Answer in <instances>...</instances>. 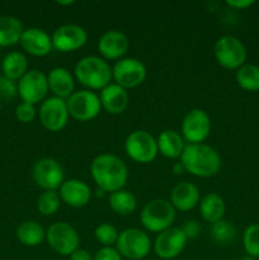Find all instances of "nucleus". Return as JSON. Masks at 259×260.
<instances>
[{
	"instance_id": "1",
	"label": "nucleus",
	"mask_w": 259,
	"mask_h": 260,
	"mask_svg": "<svg viewBox=\"0 0 259 260\" xmlns=\"http://www.w3.org/2000/svg\"><path fill=\"white\" fill-rule=\"evenodd\" d=\"M91 178L102 192L113 193L123 189L128 180V169L122 159L113 154H101L90 165Z\"/></svg>"
},
{
	"instance_id": "2",
	"label": "nucleus",
	"mask_w": 259,
	"mask_h": 260,
	"mask_svg": "<svg viewBox=\"0 0 259 260\" xmlns=\"http://www.w3.org/2000/svg\"><path fill=\"white\" fill-rule=\"evenodd\" d=\"M185 172L198 178H210L221 169V157L213 147L205 144H187L180 156Z\"/></svg>"
},
{
	"instance_id": "3",
	"label": "nucleus",
	"mask_w": 259,
	"mask_h": 260,
	"mask_svg": "<svg viewBox=\"0 0 259 260\" xmlns=\"http://www.w3.org/2000/svg\"><path fill=\"white\" fill-rule=\"evenodd\" d=\"M75 78L88 89L99 90L111 84L112 68L104 58L98 56H86L75 65Z\"/></svg>"
},
{
	"instance_id": "4",
	"label": "nucleus",
	"mask_w": 259,
	"mask_h": 260,
	"mask_svg": "<svg viewBox=\"0 0 259 260\" xmlns=\"http://www.w3.org/2000/svg\"><path fill=\"white\" fill-rule=\"evenodd\" d=\"M175 215V208L173 207L170 201L156 198L149 201L144 206L140 215V221L147 231L160 234L173 228Z\"/></svg>"
},
{
	"instance_id": "5",
	"label": "nucleus",
	"mask_w": 259,
	"mask_h": 260,
	"mask_svg": "<svg viewBox=\"0 0 259 260\" xmlns=\"http://www.w3.org/2000/svg\"><path fill=\"white\" fill-rule=\"evenodd\" d=\"M152 248L150 236L140 229L131 228L121 231L116 249L122 258L128 260H141L146 258Z\"/></svg>"
},
{
	"instance_id": "6",
	"label": "nucleus",
	"mask_w": 259,
	"mask_h": 260,
	"mask_svg": "<svg viewBox=\"0 0 259 260\" xmlns=\"http://www.w3.org/2000/svg\"><path fill=\"white\" fill-rule=\"evenodd\" d=\"M46 241L55 253L62 256H70L79 249L80 238L70 223L58 221L52 223L46 231Z\"/></svg>"
},
{
	"instance_id": "7",
	"label": "nucleus",
	"mask_w": 259,
	"mask_h": 260,
	"mask_svg": "<svg viewBox=\"0 0 259 260\" xmlns=\"http://www.w3.org/2000/svg\"><path fill=\"white\" fill-rule=\"evenodd\" d=\"M215 57L218 65L228 70H238L246 61V48L235 36H222L215 43Z\"/></svg>"
},
{
	"instance_id": "8",
	"label": "nucleus",
	"mask_w": 259,
	"mask_h": 260,
	"mask_svg": "<svg viewBox=\"0 0 259 260\" xmlns=\"http://www.w3.org/2000/svg\"><path fill=\"white\" fill-rule=\"evenodd\" d=\"M124 150L130 159L140 164H149L156 159V139L144 129H137L130 134L124 141Z\"/></svg>"
},
{
	"instance_id": "9",
	"label": "nucleus",
	"mask_w": 259,
	"mask_h": 260,
	"mask_svg": "<svg viewBox=\"0 0 259 260\" xmlns=\"http://www.w3.org/2000/svg\"><path fill=\"white\" fill-rule=\"evenodd\" d=\"M112 79H114L117 85L126 90L137 88L146 79V68L139 58H121L112 68Z\"/></svg>"
},
{
	"instance_id": "10",
	"label": "nucleus",
	"mask_w": 259,
	"mask_h": 260,
	"mask_svg": "<svg viewBox=\"0 0 259 260\" xmlns=\"http://www.w3.org/2000/svg\"><path fill=\"white\" fill-rule=\"evenodd\" d=\"M69 114L78 121L86 122L94 119L102 111L99 96L94 91L79 90L74 91L66 101Z\"/></svg>"
},
{
	"instance_id": "11",
	"label": "nucleus",
	"mask_w": 259,
	"mask_h": 260,
	"mask_svg": "<svg viewBox=\"0 0 259 260\" xmlns=\"http://www.w3.org/2000/svg\"><path fill=\"white\" fill-rule=\"evenodd\" d=\"M40 121L46 129L58 132L68 124L69 109L65 99L50 96L42 102L40 108Z\"/></svg>"
},
{
	"instance_id": "12",
	"label": "nucleus",
	"mask_w": 259,
	"mask_h": 260,
	"mask_svg": "<svg viewBox=\"0 0 259 260\" xmlns=\"http://www.w3.org/2000/svg\"><path fill=\"white\" fill-rule=\"evenodd\" d=\"M47 75L40 70L27 71L18 81V94L24 103L37 104L43 102L48 93Z\"/></svg>"
},
{
	"instance_id": "13",
	"label": "nucleus",
	"mask_w": 259,
	"mask_h": 260,
	"mask_svg": "<svg viewBox=\"0 0 259 260\" xmlns=\"http://www.w3.org/2000/svg\"><path fill=\"white\" fill-rule=\"evenodd\" d=\"M211 132V118L202 109H192L182 122V136L188 144H203Z\"/></svg>"
},
{
	"instance_id": "14",
	"label": "nucleus",
	"mask_w": 259,
	"mask_h": 260,
	"mask_svg": "<svg viewBox=\"0 0 259 260\" xmlns=\"http://www.w3.org/2000/svg\"><path fill=\"white\" fill-rule=\"evenodd\" d=\"M32 178L43 190L60 189L63 180V169L60 162L51 157H42L35 164Z\"/></svg>"
},
{
	"instance_id": "15",
	"label": "nucleus",
	"mask_w": 259,
	"mask_h": 260,
	"mask_svg": "<svg viewBox=\"0 0 259 260\" xmlns=\"http://www.w3.org/2000/svg\"><path fill=\"white\" fill-rule=\"evenodd\" d=\"M188 239L179 228H170L157 234L152 248L160 259L170 260L179 256L187 245Z\"/></svg>"
},
{
	"instance_id": "16",
	"label": "nucleus",
	"mask_w": 259,
	"mask_h": 260,
	"mask_svg": "<svg viewBox=\"0 0 259 260\" xmlns=\"http://www.w3.org/2000/svg\"><path fill=\"white\" fill-rule=\"evenodd\" d=\"M51 38L53 48L60 52H73L85 45L88 33L78 24H63L56 28Z\"/></svg>"
},
{
	"instance_id": "17",
	"label": "nucleus",
	"mask_w": 259,
	"mask_h": 260,
	"mask_svg": "<svg viewBox=\"0 0 259 260\" xmlns=\"http://www.w3.org/2000/svg\"><path fill=\"white\" fill-rule=\"evenodd\" d=\"M128 47V38L121 30H107L98 41V51L106 60H121Z\"/></svg>"
},
{
	"instance_id": "18",
	"label": "nucleus",
	"mask_w": 259,
	"mask_h": 260,
	"mask_svg": "<svg viewBox=\"0 0 259 260\" xmlns=\"http://www.w3.org/2000/svg\"><path fill=\"white\" fill-rule=\"evenodd\" d=\"M20 46L25 52L37 57L48 55L53 48L51 36L46 30L35 27L23 30Z\"/></svg>"
},
{
	"instance_id": "19",
	"label": "nucleus",
	"mask_w": 259,
	"mask_h": 260,
	"mask_svg": "<svg viewBox=\"0 0 259 260\" xmlns=\"http://www.w3.org/2000/svg\"><path fill=\"white\" fill-rule=\"evenodd\" d=\"M61 201L74 208L84 207L89 203L91 198V190L86 183L79 179H69L62 183L60 187Z\"/></svg>"
},
{
	"instance_id": "20",
	"label": "nucleus",
	"mask_w": 259,
	"mask_h": 260,
	"mask_svg": "<svg viewBox=\"0 0 259 260\" xmlns=\"http://www.w3.org/2000/svg\"><path fill=\"white\" fill-rule=\"evenodd\" d=\"M200 190L193 183L183 182L175 185L170 192V203L175 211H187L193 210L197 205H200Z\"/></svg>"
},
{
	"instance_id": "21",
	"label": "nucleus",
	"mask_w": 259,
	"mask_h": 260,
	"mask_svg": "<svg viewBox=\"0 0 259 260\" xmlns=\"http://www.w3.org/2000/svg\"><path fill=\"white\" fill-rule=\"evenodd\" d=\"M102 108L111 114H121L127 109L130 103V96L126 89L114 84H109L101 91Z\"/></svg>"
},
{
	"instance_id": "22",
	"label": "nucleus",
	"mask_w": 259,
	"mask_h": 260,
	"mask_svg": "<svg viewBox=\"0 0 259 260\" xmlns=\"http://www.w3.org/2000/svg\"><path fill=\"white\" fill-rule=\"evenodd\" d=\"M48 89L53 93V96L61 99L70 98L75 89V81L73 75L65 68H55L47 75Z\"/></svg>"
},
{
	"instance_id": "23",
	"label": "nucleus",
	"mask_w": 259,
	"mask_h": 260,
	"mask_svg": "<svg viewBox=\"0 0 259 260\" xmlns=\"http://www.w3.org/2000/svg\"><path fill=\"white\" fill-rule=\"evenodd\" d=\"M157 151L163 156L168 159H180L183 154V150L185 147V142L183 136L178 134L174 129H165L160 132V135L156 139Z\"/></svg>"
},
{
	"instance_id": "24",
	"label": "nucleus",
	"mask_w": 259,
	"mask_h": 260,
	"mask_svg": "<svg viewBox=\"0 0 259 260\" xmlns=\"http://www.w3.org/2000/svg\"><path fill=\"white\" fill-rule=\"evenodd\" d=\"M225 210V201L217 193H208L200 202L201 216H202L203 220L210 223H215L222 220Z\"/></svg>"
},
{
	"instance_id": "25",
	"label": "nucleus",
	"mask_w": 259,
	"mask_h": 260,
	"mask_svg": "<svg viewBox=\"0 0 259 260\" xmlns=\"http://www.w3.org/2000/svg\"><path fill=\"white\" fill-rule=\"evenodd\" d=\"M23 30L19 19L10 15L0 17V47H8L20 42Z\"/></svg>"
},
{
	"instance_id": "26",
	"label": "nucleus",
	"mask_w": 259,
	"mask_h": 260,
	"mask_svg": "<svg viewBox=\"0 0 259 260\" xmlns=\"http://www.w3.org/2000/svg\"><path fill=\"white\" fill-rule=\"evenodd\" d=\"M3 74L10 80H20L28 71V60L22 52L8 53L3 60Z\"/></svg>"
},
{
	"instance_id": "27",
	"label": "nucleus",
	"mask_w": 259,
	"mask_h": 260,
	"mask_svg": "<svg viewBox=\"0 0 259 260\" xmlns=\"http://www.w3.org/2000/svg\"><path fill=\"white\" fill-rule=\"evenodd\" d=\"M17 239L25 246H38L46 239V231L37 221H24L17 228Z\"/></svg>"
},
{
	"instance_id": "28",
	"label": "nucleus",
	"mask_w": 259,
	"mask_h": 260,
	"mask_svg": "<svg viewBox=\"0 0 259 260\" xmlns=\"http://www.w3.org/2000/svg\"><path fill=\"white\" fill-rule=\"evenodd\" d=\"M109 207L113 212L118 215L127 216L131 215L136 211L137 208V200L134 196V193L130 190H117L109 194Z\"/></svg>"
},
{
	"instance_id": "29",
	"label": "nucleus",
	"mask_w": 259,
	"mask_h": 260,
	"mask_svg": "<svg viewBox=\"0 0 259 260\" xmlns=\"http://www.w3.org/2000/svg\"><path fill=\"white\" fill-rule=\"evenodd\" d=\"M236 83L245 91L259 90V66L244 63L236 70Z\"/></svg>"
},
{
	"instance_id": "30",
	"label": "nucleus",
	"mask_w": 259,
	"mask_h": 260,
	"mask_svg": "<svg viewBox=\"0 0 259 260\" xmlns=\"http://www.w3.org/2000/svg\"><path fill=\"white\" fill-rule=\"evenodd\" d=\"M61 198L56 190H43L37 200V210L43 216H52L58 211Z\"/></svg>"
},
{
	"instance_id": "31",
	"label": "nucleus",
	"mask_w": 259,
	"mask_h": 260,
	"mask_svg": "<svg viewBox=\"0 0 259 260\" xmlns=\"http://www.w3.org/2000/svg\"><path fill=\"white\" fill-rule=\"evenodd\" d=\"M211 236L218 244H229L236 236V229L233 222L228 220H220L211 226Z\"/></svg>"
},
{
	"instance_id": "32",
	"label": "nucleus",
	"mask_w": 259,
	"mask_h": 260,
	"mask_svg": "<svg viewBox=\"0 0 259 260\" xmlns=\"http://www.w3.org/2000/svg\"><path fill=\"white\" fill-rule=\"evenodd\" d=\"M244 250L250 258H259V223H251L243 235Z\"/></svg>"
},
{
	"instance_id": "33",
	"label": "nucleus",
	"mask_w": 259,
	"mask_h": 260,
	"mask_svg": "<svg viewBox=\"0 0 259 260\" xmlns=\"http://www.w3.org/2000/svg\"><path fill=\"white\" fill-rule=\"evenodd\" d=\"M94 236H95L96 241L103 246H113L118 240L119 233L111 223H102L95 229Z\"/></svg>"
},
{
	"instance_id": "34",
	"label": "nucleus",
	"mask_w": 259,
	"mask_h": 260,
	"mask_svg": "<svg viewBox=\"0 0 259 260\" xmlns=\"http://www.w3.org/2000/svg\"><path fill=\"white\" fill-rule=\"evenodd\" d=\"M15 117H17L18 121L22 122V123H29V122H32L33 119L36 118L35 106L22 102V103L18 104V107L15 108Z\"/></svg>"
},
{
	"instance_id": "35",
	"label": "nucleus",
	"mask_w": 259,
	"mask_h": 260,
	"mask_svg": "<svg viewBox=\"0 0 259 260\" xmlns=\"http://www.w3.org/2000/svg\"><path fill=\"white\" fill-rule=\"evenodd\" d=\"M18 85L5 76H0V99H12L17 95Z\"/></svg>"
},
{
	"instance_id": "36",
	"label": "nucleus",
	"mask_w": 259,
	"mask_h": 260,
	"mask_svg": "<svg viewBox=\"0 0 259 260\" xmlns=\"http://www.w3.org/2000/svg\"><path fill=\"white\" fill-rule=\"evenodd\" d=\"M93 260H122V256L113 246H103L96 251Z\"/></svg>"
},
{
	"instance_id": "37",
	"label": "nucleus",
	"mask_w": 259,
	"mask_h": 260,
	"mask_svg": "<svg viewBox=\"0 0 259 260\" xmlns=\"http://www.w3.org/2000/svg\"><path fill=\"white\" fill-rule=\"evenodd\" d=\"M180 229H182V231L184 233L185 238L196 239L198 236V234H200L201 226H200V222H198V221L188 220V221H185L184 225H183Z\"/></svg>"
},
{
	"instance_id": "38",
	"label": "nucleus",
	"mask_w": 259,
	"mask_h": 260,
	"mask_svg": "<svg viewBox=\"0 0 259 260\" xmlns=\"http://www.w3.org/2000/svg\"><path fill=\"white\" fill-rule=\"evenodd\" d=\"M226 4L235 10H243L254 4L253 0H228Z\"/></svg>"
},
{
	"instance_id": "39",
	"label": "nucleus",
	"mask_w": 259,
	"mask_h": 260,
	"mask_svg": "<svg viewBox=\"0 0 259 260\" xmlns=\"http://www.w3.org/2000/svg\"><path fill=\"white\" fill-rule=\"evenodd\" d=\"M70 260H93V256L90 255V253L88 250L79 248L71 254Z\"/></svg>"
},
{
	"instance_id": "40",
	"label": "nucleus",
	"mask_w": 259,
	"mask_h": 260,
	"mask_svg": "<svg viewBox=\"0 0 259 260\" xmlns=\"http://www.w3.org/2000/svg\"><path fill=\"white\" fill-rule=\"evenodd\" d=\"M173 172H174L177 175L183 174V173H187V172H185V168L183 167V164L180 161L175 162V164L173 165Z\"/></svg>"
},
{
	"instance_id": "41",
	"label": "nucleus",
	"mask_w": 259,
	"mask_h": 260,
	"mask_svg": "<svg viewBox=\"0 0 259 260\" xmlns=\"http://www.w3.org/2000/svg\"><path fill=\"white\" fill-rule=\"evenodd\" d=\"M58 5H71L74 4V2H57Z\"/></svg>"
},
{
	"instance_id": "42",
	"label": "nucleus",
	"mask_w": 259,
	"mask_h": 260,
	"mask_svg": "<svg viewBox=\"0 0 259 260\" xmlns=\"http://www.w3.org/2000/svg\"><path fill=\"white\" fill-rule=\"evenodd\" d=\"M243 260H254V258H250V256H246V258H244Z\"/></svg>"
}]
</instances>
